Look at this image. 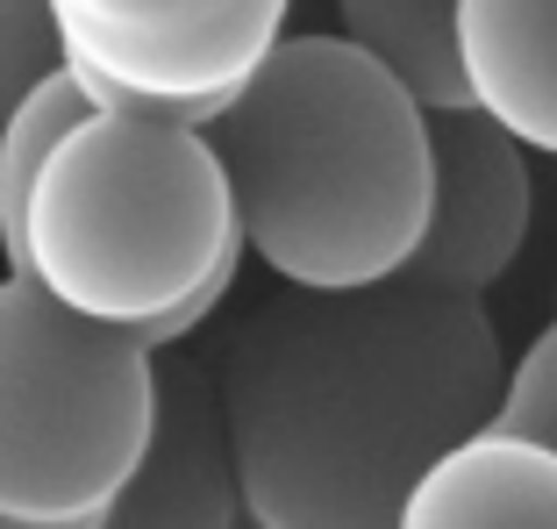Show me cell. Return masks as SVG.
I'll list each match as a JSON object with an SVG mask.
<instances>
[{"label": "cell", "instance_id": "1", "mask_svg": "<svg viewBox=\"0 0 557 529\" xmlns=\"http://www.w3.org/2000/svg\"><path fill=\"white\" fill-rule=\"evenodd\" d=\"M500 330L479 294L394 272L286 294L214 365L244 515L264 529H394L400 501L500 408Z\"/></svg>", "mask_w": 557, "mask_h": 529}, {"label": "cell", "instance_id": "2", "mask_svg": "<svg viewBox=\"0 0 557 529\" xmlns=\"http://www.w3.org/2000/svg\"><path fill=\"white\" fill-rule=\"evenodd\" d=\"M244 250L294 294H350L414 264L429 230V108L344 36H286L200 122Z\"/></svg>", "mask_w": 557, "mask_h": 529}, {"label": "cell", "instance_id": "3", "mask_svg": "<svg viewBox=\"0 0 557 529\" xmlns=\"http://www.w3.org/2000/svg\"><path fill=\"white\" fill-rule=\"evenodd\" d=\"M236 264L244 222L208 130L86 108L36 172L8 272L86 322L172 350L222 308Z\"/></svg>", "mask_w": 557, "mask_h": 529}, {"label": "cell", "instance_id": "4", "mask_svg": "<svg viewBox=\"0 0 557 529\" xmlns=\"http://www.w3.org/2000/svg\"><path fill=\"white\" fill-rule=\"evenodd\" d=\"M158 350L0 272V522H79L136 472Z\"/></svg>", "mask_w": 557, "mask_h": 529}, {"label": "cell", "instance_id": "5", "mask_svg": "<svg viewBox=\"0 0 557 529\" xmlns=\"http://www.w3.org/2000/svg\"><path fill=\"white\" fill-rule=\"evenodd\" d=\"M294 0H50L65 72L94 108L214 122L286 44Z\"/></svg>", "mask_w": 557, "mask_h": 529}, {"label": "cell", "instance_id": "6", "mask_svg": "<svg viewBox=\"0 0 557 529\" xmlns=\"http://www.w3.org/2000/svg\"><path fill=\"white\" fill-rule=\"evenodd\" d=\"M529 208H536L529 150L500 122H486L479 108L429 115V230L408 272L458 294H486L522 258Z\"/></svg>", "mask_w": 557, "mask_h": 529}, {"label": "cell", "instance_id": "7", "mask_svg": "<svg viewBox=\"0 0 557 529\" xmlns=\"http://www.w3.org/2000/svg\"><path fill=\"white\" fill-rule=\"evenodd\" d=\"M236 515H244V487H236L214 372L194 358H164L150 444L94 529H236Z\"/></svg>", "mask_w": 557, "mask_h": 529}, {"label": "cell", "instance_id": "8", "mask_svg": "<svg viewBox=\"0 0 557 529\" xmlns=\"http://www.w3.org/2000/svg\"><path fill=\"white\" fill-rule=\"evenodd\" d=\"M458 50L479 115L557 158V0H458Z\"/></svg>", "mask_w": 557, "mask_h": 529}, {"label": "cell", "instance_id": "9", "mask_svg": "<svg viewBox=\"0 0 557 529\" xmlns=\"http://www.w3.org/2000/svg\"><path fill=\"white\" fill-rule=\"evenodd\" d=\"M394 529H557V451L479 430L429 465Z\"/></svg>", "mask_w": 557, "mask_h": 529}, {"label": "cell", "instance_id": "10", "mask_svg": "<svg viewBox=\"0 0 557 529\" xmlns=\"http://www.w3.org/2000/svg\"><path fill=\"white\" fill-rule=\"evenodd\" d=\"M344 44L364 50L379 72H394L429 115L472 108L458 50V0H336Z\"/></svg>", "mask_w": 557, "mask_h": 529}, {"label": "cell", "instance_id": "11", "mask_svg": "<svg viewBox=\"0 0 557 529\" xmlns=\"http://www.w3.org/2000/svg\"><path fill=\"white\" fill-rule=\"evenodd\" d=\"M94 100L79 94V79L72 72H58L50 86H36L29 100H22L15 115L0 122V264L15 258V236H22V208H29V186L36 172L50 165V150L65 144V130L86 115Z\"/></svg>", "mask_w": 557, "mask_h": 529}, {"label": "cell", "instance_id": "12", "mask_svg": "<svg viewBox=\"0 0 557 529\" xmlns=\"http://www.w3.org/2000/svg\"><path fill=\"white\" fill-rule=\"evenodd\" d=\"M58 72H65V44H58L50 0H0V122Z\"/></svg>", "mask_w": 557, "mask_h": 529}, {"label": "cell", "instance_id": "13", "mask_svg": "<svg viewBox=\"0 0 557 529\" xmlns=\"http://www.w3.org/2000/svg\"><path fill=\"white\" fill-rule=\"evenodd\" d=\"M486 430H508V436H529V444L557 451V315L522 344V358L508 365L500 408H493Z\"/></svg>", "mask_w": 557, "mask_h": 529}, {"label": "cell", "instance_id": "14", "mask_svg": "<svg viewBox=\"0 0 557 529\" xmlns=\"http://www.w3.org/2000/svg\"><path fill=\"white\" fill-rule=\"evenodd\" d=\"M236 529H264V522H258V515H236Z\"/></svg>", "mask_w": 557, "mask_h": 529}]
</instances>
